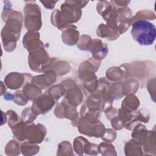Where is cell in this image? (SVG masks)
Masks as SVG:
<instances>
[{
  "instance_id": "cell-3",
  "label": "cell",
  "mask_w": 156,
  "mask_h": 156,
  "mask_svg": "<svg viewBox=\"0 0 156 156\" xmlns=\"http://www.w3.org/2000/svg\"><path fill=\"white\" fill-rule=\"evenodd\" d=\"M25 26L30 30H37L41 26V12L37 4H27L24 9Z\"/></svg>"
},
{
  "instance_id": "cell-13",
  "label": "cell",
  "mask_w": 156,
  "mask_h": 156,
  "mask_svg": "<svg viewBox=\"0 0 156 156\" xmlns=\"http://www.w3.org/2000/svg\"><path fill=\"white\" fill-rule=\"evenodd\" d=\"M97 35L101 37H105L108 40H113L119 37V34L118 30H115L108 26L101 24L98 28Z\"/></svg>"
},
{
  "instance_id": "cell-22",
  "label": "cell",
  "mask_w": 156,
  "mask_h": 156,
  "mask_svg": "<svg viewBox=\"0 0 156 156\" xmlns=\"http://www.w3.org/2000/svg\"><path fill=\"white\" fill-rule=\"evenodd\" d=\"M135 80V79H132V80H130V85H129V87H131L132 86H131V85L132 84V83L133 82V81ZM136 91H137L136 90H135V89H134V88H127V90L126 91V92H127V93H130V92H132V93H134V92H135Z\"/></svg>"
},
{
  "instance_id": "cell-9",
  "label": "cell",
  "mask_w": 156,
  "mask_h": 156,
  "mask_svg": "<svg viewBox=\"0 0 156 156\" xmlns=\"http://www.w3.org/2000/svg\"><path fill=\"white\" fill-rule=\"evenodd\" d=\"M74 26L70 25L63 32L62 38L63 41L68 45H74L76 44L79 40V32L76 30Z\"/></svg>"
},
{
  "instance_id": "cell-20",
  "label": "cell",
  "mask_w": 156,
  "mask_h": 156,
  "mask_svg": "<svg viewBox=\"0 0 156 156\" xmlns=\"http://www.w3.org/2000/svg\"><path fill=\"white\" fill-rule=\"evenodd\" d=\"M98 151L101 152L102 155H108L107 152H109V151L112 152L113 155H116L115 152V149L113 146L106 143H101L98 146Z\"/></svg>"
},
{
  "instance_id": "cell-6",
  "label": "cell",
  "mask_w": 156,
  "mask_h": 156,
  "mask_svg": "<svg viewBox=\"0 0 156 156\" xmlns=\"http://www.w3.org/2000/svg\"><path fill=\"white\" fill-rule=\"evenodd\" d=\"M54 104L55 101L52 98L46 94H43L34 100L31 108L35 115L44 114L51 110Z\"/></svg>"
},
{
  "instance_id": "cell-11",
  "label": "cell",
  "mask_w": 156,
  "mask_h": 156,
  "mask_svg": "<svg viewBox=\"0 0 156 156\" xmlns=\"http://www.w3.org/2000/svg\"><path fill=\"white\" fill-rule=\"evenodd\" d=\"M75 85L76 84L73 86V87L69 88L65 97V99L70 104L74 107L79 105L81 103L83 99V95L81 91L77 86Z\"/></svg>"
},
{
  "instance_id": "cell-17",
  "label": "cell",
  "mask_w": 156,
  "mask_h": 156,
  "mask_svg": "<svg viewBox=\"0 0 156 156\" xmlns=\"http://www.w3.org/2000/svg\"><path fill=\"white\" fill-rule=\"evenodd\" d=\"M65 91V87L62 85V83H61L51 87V88L48 90V94L54 99L57 100L60 98V96L64 94Z\"/></svg>"
},
{
  "instance_id": "cell-19",
  "label": "cell",
  "mask_w": 156,
  "mask_h": 156,
  "mask_svg": "<svg viewBox=\"0 0 156 156\" xmlns=\"http://www.w3.org/2000/svg\"><path fill=\"white\" fill-rule=\"evenodd\" d=\"M155 18V13L152 11L149 10H141L139 11L135 16H134L132 19H130V21L134 19L135 20H146L147 19L148 20H154Z\"/></svg>"
},
{
  "instance_id": "cell-16",
  "label": "cell",
  "mask_w": 156,
  "mask_h": 156,
  "mask_svg": "<svg viewBox=\"0 0 156 156\" xmlns=\"http://www.w3.org/2000/svg\"><path fill=\"white\" fill-rule=\"evenodd\" d=\"M125 154L132 151L134 155H142V148L141 145L137 142L136 140H130L126 144L125 146Z\"/></svg>"
},
{
  "instance_id": "cell-15",
  "label": "cell",
  "mask_w": 156,
  "mask_h": 156,
  "mask_svg": "<svg viewBox=\"0 0 156 156\" xmlns=\"http://www.w3.org/2000/svg\"><path fill=\"white\" fill-rule=\"evenodd\" d=\"M144 151L149 152V154H155V130L149 131V135L145 143L143 145Z\"/></svg>"
},
{
  "instance_id": "cell-18",
  "label": "cell",
  "mask_w": 156,
  "mask_h": 156,
  "mask_svg": "<svg viewBox=\"0 0 156 156\" xmlns=\"http://www.w3.org/2000/svg\"><path fill=\"white\" fill-rule=\"evenodd\" d=\"M34 143L31 142H26L23 144L21 149L24 155H34L36 154L40 149V147L37 145L34 144Z\"/></svg>"
},
{
  "instance_id": "cell-14",
  "label": "cell",
  "mask_w": 156,
  "mask_h": 156,
  "mask_svg": "<svg viewBox=\"0 0 156 156\" xmlns=\"http://www.w3.org/2000/svg\"><path fill=\"white\" fill-rule=\"evenodd\" d=\"M24 94L28 100H35L41 93L40 87H37L34 83H27L23 88Z\"/></svg>"
},
{
  "instance_id": "cell-10",
  "label": "cell",
  "mask_w": 156,
  "mask_h": 156,
  "mask_svg": "<svg viewBox=\"0 0 156 156\" xmlns=\"http://www.w3.org/2000/svg\"><path fill=\"white\" fill-rule=\"evenodd\" d=\"M140 105V101L136 96L133 94H129L121 104L122 110L129 114H132Z\"/></svg>"
},
{
  "instance_id": "cell-4",
  "label": "cell",
  "mask_w": 156,
  "mask_h": 156,
  "mask_svg": "<svg viewBox=\"0 0 156 156\" xmlns=\"http://www.w3.org/2000/svg\"><path fill=\"white\" fill-rule=\"evenodd\" d=\"M43 46L41 43L37 48L30 51L29 54V65L35 71H41V65L43 67L47 63L48 55Z\"/></svg>"
},
{
  "instance_id": "cell-5",
  "label": "cell",
  "mask_w": 156,
  "mask_h": 156,
  "mask_svg": "<svg viewBox=\"0 0 156 156\" xmlns=\"http://www.w3.org/2000/svg\"><path fill=\"white\" fill-rule=\"evenodd\" d=\"M78 129L80 133L90 136H102L104 132V126L100 121L93 122H90L82 118L78 124Z\"/></svg>"
},
{
  "instance_id": "cell-12",
  "label": "cell",
  "mask_w": 156,
  "mask_h": 156,
  "mask_svg": "<svg viewBox=\"0 0 156 156\" xmlns=\"http://www.w3.org/2000/svg\"><path fill=\"white\" fill-rule=\"evenodd\" d=\"M40 34L38 32H29L23 38V45L28 50L31 51L37 48L40 44Z\"/></svg>"
},
{
  "instance_id": "cell-2",
  "label": "cell",
  "mask_w": 156,
  "mask_h": 156,
  "mask_svg": "<svg viewBox=\"0 0 156 156\" xmlns=\"http://www.w3.org/2000/svg\"><path fill=\"white\" fill-rule=\"evenodd\" d=\"M13 129V134L20 140L22 141L27 138L31 143H41L45 135L46 129L40 124L35 125L33 124L28 126L26 123L20 122L14 126Z\"/></svg>"
},
{
  "instance_id": "cell-1",
  "label": "cell",
  "mask_w": 156,
  "mask_h": 156,
  "mask_svg": "<svg viewBox=\"0 0 156 156\" xmlns=\"http://www.w3.org/2000/svg\"><path fill=\"white\" fill-rule=\"evenodd\" d=\"M131 34L134 40L140 45L149 46L155 41L156 28L146 20H136L132 24Z\"/></svg>"
},
{
  "instance_id": "cell-8",
  "label": "cell",
  "mask_w": 156,
  "mask_h": 156,
  "mask_svg": "<svg viewBox=\"0 0 156 156\" xmlns=\"http://www.w3.org/2000/svg\"><path fill=\"white\" fill-rule=\"evenodd\" d=\"M56 80V74L53 70H49L44 74L35 76L32 79V83H35L40 88L45 89Z\"/></svg>"
},
{
  "instance_id": "cell-7",
  "label": "cell",
  "mask_w": 156,
  "mask_h": 156,
  "mask_svg": "<svg viewBox=\"0 0 156 156\" xmlns=\"http://www.w3.org/2000/svg\"><path fill=\"white\" fill-rule=\"evenodd\" d=\"M87 50L92 53L93 57L97 60L103 59L108 53L107 46L98 39L91 40Z\"/></svg>"
},
{
  "instance_id": "cell-21",
  "label": "cell",
  "mask_w": 156,
  "mask_h": 156,
  "mask_svg": "<svg viewBox=\"0 0 156 156\" xmlns=\"http://www.w3.org/2000/svg\"><path fill=\"white\" fill-rule=\"evenodd\" d=\"M116 132L110 129L105 130L102 136V138L107 142H112L116 138Z\"/></svg>"
}]
</instances>
